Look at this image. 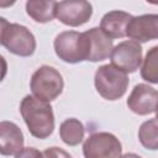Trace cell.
<instances>
[{
  "mask_svg": "<svg viewBox=\"0 0 158 158\" xmlns=\"http://www.w3.org/2000/svg\"><path fill=\"white\" fill-rule=\"evenodd\" d=\"M84 125L74 117L64 120L59 126V136L62 141L70 147H75L84 139Z\"/></svg>",
  "mask_w": 158,
  "mask_h": 158,
  "instance_id": "9a60e30c",
  "label": "cell"
},
{
  "mask_svg": "<svg viewBox=\"0 0 158 158\" xmlns=\"http://www.w3.org/2000/svg\"><path fill=\"white\" fill-rule=\"evenodd\" d=\"M146 1L152 4V5H158V0H146Z\"/></svg>",
  "mask_w": 158,
  "mask_h": 158,
  "instance_id": "44dd1931",
  "label": "cell"
},
{
  "mask_svg": "<svg viewBox=\"0 0 158 158\" xmlns=\"http://www.w3.org/2000/svg\"><path fill=\"white\" fill-rule=\"evenodd\" d=\"M90 38V62H100L111 56L114 43L112 38L109 37L100 27H93L86 31Z\"/></svg>",
  "mask_w": 158,
  "mask_h": 158,
  "instance_id": "4fadbf2b",
  "label": "cell"
},
{
  "mask_svg": "<svg viewBox=\"0 0 158 158\" xmlns=\"http://www.w3.org/2000/svg\"><path fill=\"white\" fill-rule=\"evenodd\" d=\"M141 77L148 83L158 84V46H153L146 53L141 65Z\"/></svg>",
  "mask_w": 158,
  "mask_h": 158,
  "instance_id": "e0dca14e",
  "label": "cell"
},
{
  "mask_svg": "<svg viewBox=\"0 0 158 158\" xmlns=\"http://www.w3.org/2000/svg\"><path fill=\"white\" fill-rule=\"evenodd\" d=\"M16 2V0H0V7L5 9V7H10Z\"/></svg>",
  "mask_w": 158,
  "mask_h": 158,
  "instance_id": "ffe728a7",
  "label": "cell"
},
{
  "mask_svg": "<svg viewBox=\"0 0 158 158\" xmlns=\"http://www.w3.org/2000/svg\"><path fill=\"white\" fill-rule=\"evenodd\" d=\"M43 156L44 157H53V156H64V157H70L68 153H65V152H63V151H58V148L57 147H52V148H49V149H47V151H44L43 152Z\"/></svg>",
  "mask_w": 158,
  "mask_h": 158,
  "instance_id": "d6986e66",
  "label": "cell"
},
{
  "mask_svg": "<svg viewBox=\"0 0 158 158\" xmlns=\"http://www.w3.org/2000/svg\"><path fill=\"white\" fill-rule=\"evenodd\" d=\"M156 117L158 118V106H157V109H156Z\"/></svg>",
  "mask_w": 158,
  "mask_h": 158,
  "instance_id": "7402d4cb",
  "label": "cell"
},
{
  "mask_svg": "<svg viewBox=\"0 0 158 158\" xmlns=\"http://www.w3.org/2000/svg\"><path fill=\"white\" fill-rule=\"evenodd\" d=\"M25 156H30V157H41V156H43V153H41V152H38V151H36L35 148H23L16 157H25Z\"/></svg>",
  "mask_w": 158,
  "mask_h": 158,
  "instance_id": "ac0fdd59",
  "label": "cell"
},
{
  "mask_svg": "<svg viewBox=\"0 0 158 158\" xmlns=\"http://www.w3.org/2000/svg\"><path fill=\"white\" fill-rule=\"evenodd\" d=\"M127 106L132 112L139 116L156 112L158 106V91L148 84H137L127 98Z\"/></svg>",
  "mask_w": 158,
  "mask_h": 158,
  "instance_id": "9c48e42d",
  "label": "cell"
},
{
  "mask_svg": "<svg viewBox=\"0 0 158 158\" xmlns=\"http://www.w3.org/2000/svg\"><path fill=\"white\" fill-rule=\"evenodd\" d=\"M132 17L133 16L126 11H109L102 16L100 28L111 38H122L127 36V26Z\"/></svg>",
  "mask_w": 158,
  "mask_h": 158,
  "instance_id": "7c38bea8",
  "label": "cell"
},
{
  "mask_svg": "<svg viewBox=\"0 0 158 158\" xmlns=\"http://www.w3.org/2000/svg\"><path fill=\"white\" fill-rule=\"evenodd\" d=\"M23 142L22 131L15 122H0V153L2 156L16 157L23 149Z\"/></svg>",
  "mask_w": 158,
  "mask_h": 158,
  "instance_id": "8fae6325",
  "label": "cell"
},
{
  "mask_svg": "<svg viewBox=\"0 0 158 158\" xmlns=\"http://www.w3.org/2000/svg\"><path fill=\"white\" fill-rule=\"evenodd\" d=\"M93 16V6L88 0H62L57 6V19L65 26L79 27Z\"/></svg>",
  "mask_w": 158,
  "mask_h": 158,
  "instance_id": "52a82bcc",
  "label": "cell"
},
{
  "mask_svg": "<svg viewBox=\"0 0 158 158\" xmlns=\"http://www.w3.org/2000/svg\"><path fill=\"white\" fill-rule=\"evenodd\" d=\"M130 79L127 73L114 64H104L99 67L94 75L95 89L105 100H118L128 88Z\"/></svg>",
  "mask_w": 158,
  "mask_h": 158,
  "instance_id": "277c9868",
  "label": "cell"
},
{
  "mask_svg": "<svg viewBox=\"0 0 158 158\" xmlns=\"http://www.w3.org/2000/svg\"><path fill=\"white\" fill-rule=\"evenodd\" d=\"M0 42L10 53L20 57H30L36 51V38L33 33L20 23L9 22L0 19Z\"/></svg>",
  "mask_w": 158,
  "mask_h": 158,
  "instance_id": "3957f363",
  "label": "cell"
},
{
  "mask_svg": "<svg viewBox=\"0 0 158 158\" xmlns=\"http://www.w3.org/2000/svg\"><path fill=\"white\" fill-rule=\"evenodd\" d=\"M127 37L139 43L158 40V14L133 16L127 26Z\"/></svg>",
  "mask_w": 158,
  "mask_h": 158,
  "instance_id": "30bf717a",
  "label": "cell"
},
{
  "mask_svg": "<svg viewBox=\"0 0 158 158\" xmlns=\"http://www.w3.org/2000/svg\"><path fill=\"white\" fill-rule=\"evenodd\" d=\"M57 6L56 0H27L26 14L36 22L47 23L57 16Z\"/></svg>",
  "mask_w": 158,
  "mask_h": 158,
  "instance_id": "5bb4252c",
  "label": "cell"
},
{
  "mask_svg": "<svg viewBox=\"0 0 158 158\" xmlns=\"http://www.w3.org/2000/svg\"><path fill=\"white\" fill-rule=\"evenodd\" d=\"M20 112L28 132L40 139L49 137L54 131V114L49 101L26 95L20 102Z\"/></svg>",
  "mask_w": 158,
  "mask_h": 158,
  "instance_id": "6da1fadb",
  "label": "cell"
},
{
  "mask_svg": "<svg viewBox=\"0 0 158 158\" xmlns=\"http://www.w3.org/2000/svg\"><path fill=\"white\" fill-rule=\"evenodd\" d=\"M30 88L32 94L44 101L56 100L63 91L64 81L62 74L51 65H41L31 77Z\"/></svg>",
  "mask_w": 158,
  "mask_h": 158,
  "instance_id": "5b68a950",
  "label": "cell"
},
{
  "mask_svg": "<svg viewBox=\"0 0 158 158\" xmlns=\"http://www.w3.org/2000/svg\"><path fill=\"white\" fill-rule=\"evenodd\" d=\"M139 143L149 151L158 149V118L144 121L138 128Z\"/></svg>",
  "mask_w": 158,
  "mask_h": 158,
  "instance_id": "2e32d148",
  "label": "cell"
},
{
  "mask_svg": "<svg viewBox=\"0 0 158 158\" xmlns=\"http://www.w3.org/2000/svg\"><path fill=\"white\" fill-rule=\"evenodd\" d=\"M85 158H117L122 156V146L118 138L110 132H95L83 144Z\"/></svg>",
  "mask_w": 158,
  "mask_h": 158,
  "instance_id": "8992f818",
  "label": "cell"
},
{
  "mask_svg": "<svg viewBox=\"0 0 158 158\" xmlns=\"http://www.w3.org/2000/svg\"><path fill=\"white\" fill-rule=\"evenodd\" d=\"M54 52L65 63H79L88 60L90 56V38L85 32L64 31L56 36Z\"/></svg>",
  "mask_w": 158,
  "mask_h": 158,
  "instance_id": "7a4b0ae2",
  "label": "cell"
},
{
  "mask_svg": "<svg viewBox=\"0 0 158 158\" xmlns=\"http://www.w3.org/2000/svg\"><path fill=\"white\" fill-rule=\"evenodd\" d=\"M110 58L115 67L126 73H135L142 63V47L135 40L120 42L112 48Z\"/></svg>",
  "mask_w": 158,
  "mask_h": 158,
  "instance_id": "ba28073f",
  "label": "cell"
}]
</instances>
